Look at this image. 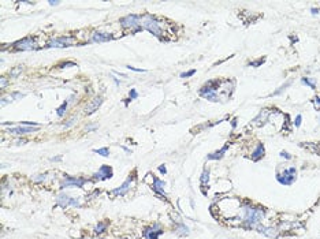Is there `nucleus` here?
<instances>
[{
	"mask_svg": "<svg viewBox=\"0 0 320 239\" xmlns=\"http://www.w3.org/2000/svg\"><path fill=\"white\" fill-rule=\"evenodd\" d=\"M92 40L95 41V43H106V41L112 40V34H110V33H103V32H95Z\"/></svg>",
	"mask_w": 320,
	"mask_h": 239,
	"instance_id": "14",
	"label": "nucleus"
},
{
	"mask_svg": "<svg viewBox=\"0 0 320 239\" xmlns=\"http://www.w3.org/2000/svg\"><path fill=\"white\" fill-rule=\"evenodd\" d=\"M75 120H77V119H75V118H73V119L70 120V122L64 123V127H71V126H73V125H74V123H75Z\"/></svg>",
	"mask_w": 320,
	"mask_h": 239,
	"instance_id": "32",
	"label": "nucleus"
},
{
	"mask_svg": "<svg viewBox=\"0 0 320 239\" xmlns=\"http://www.w3.org/2000/svg\"><path fill=\"white\" fill-rule=\"evenodd\" d=\"M38 127H33V126H21V127H14L10 128L11 134H15V135H22V134H29L33 133V131H37Z\"/></svg>",
	"mask_w": 320,
	"mask_h": 239,
	"instance_id": "11",
	"label": "nucleus"
},
{
	"mask_svg": "<svg viewBox=\"0 0 320 239\" xmlns=\"http://www.w3.org/2000/svg\"><path fill=\"white\" fill-rule=\"evenodd\" d=\"M261 62H264V58H261L260 60H257V62H252V63L249 64V66H253V67L256 66V67H257V66H260V63H261Z\"/></svg>",
	"mask_w": 320,
	"mask_h": 239,
	"instance_id": "33",
	"label": "nucleus"
},
{
	"mask_svg": "<svg viewBox=\"0 0 320 239\" xmlns=\"http://www.w3.org/2000/svg\"><path fill=\"white\" fill-rule=\"evenodd\" d=\"M161 232L163 231H161L160 226H153V227H149V228H145L144 235H145V239H157Z\"/></svg>",
	"mask_w": 320,
	"mask_h": 239,
	"instance_id": "12",
	"label": "nucleus"
},
{
	"mask_svg": "<svg viewBox=\"0 0 320 239\" xmlns=\"http://www.w3.org/2000/svg\"><path fill=\"white\" fill-rule=\"evenodd\" d=\"M44 179H48V176H47V175L37 176V178H36V181H37V182H41V181H44Z\"/></svg>",
	"mask_w": 320,
	"mask_h": 239,
	"instance_id": "35",
	"label": "nucleus"
},
{
	"mask_svg": "<svg viewBox=\"0 0 320 239\" xmlns=\"http://www.w3.org/2000/svg\"><path fill=\"white\" fill-rule=\"evenodd\" d=\"M129 96H130V98H131V100H134V98H137L138 93H137V90H135V89H130Z\"/></svg>",
	"mask_w": 320,
	"mask_h": 239,
	"instance_id": "30",
	"label": "nucleus"
},
{
	"mask_svg": "<svg viewBox=\"0 0 320 239\" xmlns=\"http://www.w3.org/2000/svg\"><path fill=\"white\" fill-rule=\"evenodd\" d=\"M14 48L16 51H33V49H37V43L33 38L27 37V38H23V40L18 41V43H15L14 44Z\"/></svg>",
	"mask_w": 320,
	"mask_h": 239,
	"instance_id": "5",
	"label": "nucleus"
},
{
	"mask_svg": "<svg viewBox=\"0 0 320 239\" xmlns=\"http://www.w3.org/2000/svg\"><path fill=\"white\" fill-rule=\"evenodd\" d=\"M264 216V212L259 208L254 206H243L242 208V220L243 224L248 227H257L260 223V220Z\"/></svg>",
	"mask_w": 320,
	"mask_h": 239,
	"instance_id": "1",
	"label": "nucleus"
},
{
	"mask_svg": "<svg viewBox=\"0 0 320 239\" xmlns=\"http://www.w3.org/2000/svg\"><path fill=\"white\" fill-rule=\"evenodd\" d=\"M106 226H107L106 223H99L97 226H96V228H95V232H96V234H100V232H103L104 230H106Z\"/></svg>",
	"mask_w": 320,
	"mask_h": 239,
	"instance_id": "26",
	"label": "nucleus"
},
{
	"mask_svg": "<svg viewBox=\"0 0 320 239\" xmlns=\"http://www.w3.org/2000/svg\"><path fill=\"white\" fill-rule=\"evenodd\" d=\"M280 156H282V157H285V159H290V157H291L290 154H289V153H286V152H280Z\"/></svg>",
	"mask_w": 320,
	"mask_h": 239,
	"instance_id": "38",
	"label": "nucleus"
},
{
	"mask_svg": "<svg viewBox=\"0 0 320 239\" xmlns=\"http://www.w3.org/2000/svg\"><path fill=\"white\" fill-rule=\"evenodd\" d=\"M58 205L60 208H67V206H80V199L70 198L66 194H59L58 199H56Z\"/></svg>",
	"mask_w": 320,
	"mask_h": 239,
	"instance_id": "7",
	"label": "nucleus"
},
{
	"mask_svg": "<svg viewBox=\"0 0 320 239\" xmlns=\"http://www.w3.org/2000/svg\"><path fill=\"white\" fill-rule=\"evenodd\" d=\"M164 185H166V182H163V181H160V179L155 178V181H153V189L156 190V193H159L160 195L166 197V193H164V190H163Z\"/></svg>",
	"mask_w": 320,
	"mask_h": 239,
	"instance_id": "18",
	"label": "nucleus"
},
{
	"mask_svg": "<svg viewBox=\"0 0 320 239\" xmlns=\"http://www.w3.org/2000/svg\"><path fill=\"white\" fill-rule=\"evenodd\" d=\"M140 26L145 27L148 32H151L153 36L160 37L161 36V27L159 25V21L153 18L152 15H141L140 16Z\"/></svg>",
	"mask_w": 320,
	"mask_h": 239,
	"instance_id": "2",
	"label": "nucleus"
},
{
	"mask_svg": "<svg viewBox=\"0 0 320 239\" xmlns=\"http://www.w3.org/2000/svg\"><path fill=\"white\" fill-rule=\"evenodd\" d=\"M296 179H297V175H296V168L294 167L286 170L283 174H276V181H278L280 185H285V186L291 185Z\"/></svg>",
	"mask_w": 320,
	"mask_h": 239,
	"instance_id": "3",
	"label": "nucleus"
},
{
	"mask_svg": "<svg viewBox=\"0 0 320 239\" xmlns=\"http://www.w3.org/2000/svg\"><path fill=\"white\" fill-rule=\"evenodd\" d=\"M96 153L97 154H100V156H104V157H108L110 156V152H108V149L107 148H101V149H96Z\"/></svg>",
	"mask_w": 320,
	"mask_h": 239,
	"instance_id": "24",
	"label": "nucleus"
},
{
	"mask_svg": "<svg viewBox=\"0 0 320 239\" xmlns=\"http://www.w3.org/2000/svg\"><path fill=\"white\" fill-rule=\"evenodd\" d=\"M302 83H305V85L311 86L312 89H316V82L313 79H309V78H302Z\"/></svg>",
	"mask_w": 320,
	"mask_h": 239,
	"instance_id": "23",
	"label": "nucleus"
},
{
	"mask_svg": "<svg viewBox=\"0 0 320 239\" xmlns=\"http://www.w3.org/2000/svg\"><path fill=\"white\" fill-rule=\"evenodd\" d=\"M264 154H265L264 145H263V143H257V148L254 149V153L252 154V159H253L254 161H259V160L261 159Z\"/></svg>",
	"mask_w": 320,
	"mask_h": 239,
	"instance_id": "17",
	"label": "nucleus"
},
{
	"mask_svg": "<svg viewBox=\"0 0 320 239\" xmlns=\"http://www.w3.org/2000/svg\"><path fill=\"white\" fill-rule=\"evenodd\" d=\"M48 3H49L51 5H58L59 3H60V2H48Z\"/></svg>",
	"mask_w": 320,
	"mask_h": 239,
	"instance_id": "41",
	"label": "nucleus"
},
{
	"mask_svg": "<svg viewBox=\"0 0 320 239\" xmlns=\"http://www.w3.org/2000/svg\"><path fill=\"white\" fill-rule=\"evenodd\" d=\"M112 175H114V171H112V167H110V165H101L100 170L97 171V172L93 175V178L97 179V181H106V179H110L112 178Z\"/></svg>",
	"mask_w": 320,
	"mask_h": 239,
	"instance_id": "8",
	"label": "nucleus"
},
{
	"mask_svg": "<svg viewBox=\"0 0 320 239\" xmlns=\"http://www.w3.org/2000/svg\"><path fill=\"white\" fill-rule=\"evenodd\" d=\"M268 114H270V112H268L267 109H263V111L259 114V116H257L256 119L253 120V125L257 126V127H263V126L265 125V122H267Z\"/></svg>",
	"mask_w": 320,
	"mask_h": 239,
	"instance_id": "15",
	"label": "nucleus"
},
{
	"mask_svg": "<svg viewBox=\"0 0 320 239\" xmlns=\"http://www.w3.org/2000/svg\"><path fill=\"white\" fill-rule=\"evenodd\" d=\"M208 181H209V172H208V171H204V172L201 174V176H200V182L203 185H207V183H208Z\"/></svg>",
	"mask_w": 320,
	"mask_h": 239,
	"instance_id": "22",
	"label": "nucleus"
},
{
	"mask_svg": "<svg viewBox=\"0 0 320 239\" xmlns=\"http://www.w3.org/2000/svg\"><path fill=\"white\" fill-rule=\"evenodd\" d=\"M52 160H53V161H60V160H62V157H60V156H58V157H53Z\"/></svg>",
	"mask_w": 320,
	"mask_h": 239,
	"instance_id": "42",
	"label": "nucleus"
},
{
	"mask_svg": "<svg viewBox=\"0 0 320 239\" xmlns=\"http://www.w3.org/2000/svg\"><path fill=\"white\" fill-rule=\"evenodd\" d=\"M97 125H92V126H86V131H90V128H96Z\"/></svg>",
	"mask_w": 320,
	"mask_h": 239,
	"instance_id": "39",
	"label": "nucleus"
},
{
	"mask_svg": "<svg viewBox=\"0 0 320 239\" xmlns=\"http://www.w3.org/2000/svg\"><path fill=\"white\" fill-rule=\"evenodd\" d=\"M177 232H178V235H181V237H185V235L189 234V228L185 226V224L179 223V228L177 230Z\"/></svg>",
	"mask_w": 320,
	"mask_h": 239,
	"instance_id": "20",
	"label": "nucleus"
},
{
	"mask_svg": "<svg viewBox=\"0 0 320 239\" xmlns=\"http://www.w3.org/2000/svg\"><path fill=\"white\" fill-rule=\"evenodd\" d=\"M301 122H302V116H301V115H297L296 120H294V125H296V127H300V126H301Z\"/></svg>",
	"mask_w": 320,
	"mask_h": 239,
	"instance_id": "29",
	"label": "nucleus"
},
{
	"mask_svg": "<svg viewBox=\"0 0 320 239\" xmlns=\"http://www.w3.org/2000/svg\"><path fill=\"white\" fill-rule=\"evenodd\" d=\"M127 69H129V70H133V71H135V72H145V70L137 69V67H133V66H127Z\"/></svg>",
	"mask_w": 320,
	"mask_h": 239,
	"instance_id": "31",
	"label": "nucleus"
},
{
	"mask_svg": "<svg viewBox=\"0 0 320 239\" xmlns=\"http://www.w3.org/2000/svg\"><path fill=\"white\" fill-rule=\"evenodd\" d=\"M13 97H15V98H21V97H25L22 93H18V92H15V93H13Z\"/></svg>",
	"mask_w": 320,
	"mask_h": 239,
	"instance_id": "36",
	"label": "nucleus"
},
{
	"mask_svg": "<svg viewBox=\"0 0 320 239\" xmlns=\"http://www.w3.org/2000/svg\"><path fill=\"white\" fill-rule=\"evenodd\" d=\"M193 74H196V70H190V71H186V72H182V74L179 75L181 78H189V77H192Z\"/></svg>",
	"mask_w": 320,
	"mask_h": 239,
	"instance_id": "27",
	"label": "nucleus"
},
{
	"mask_svg": "<svg viewBox=\"0 0 320 239\" xmlns=\"http://www.w3.org/2000/svg\"><path fill=\"white\" fill-rule=\"evenodd\" d=\"M85 179H74V178H66L63 182L60 183V189H66V187H82L85 183Z\"/></svg>",
	"mask_w": 320,
	"mask_h": 239,
	"instance_id": "9",
	"label": "nucleus"
},
{
	"mask_svg": "<svg viewBox=\"0 0 320 239\" xmlns=\"http://www.w3.org/2000/svg\"><path fill=\"white\" fill-rule=\"evenodd\" d=\"M159 171H160L161 174H166V172H167V171H166V165H164V164H161L160 167H159Z\"/></svg>",
	"mask_w": 320,
	"mask_h": 239,
	"instance_id": "37",
	"label": "nucleus"
},
{
	"mask_svg": "<svg viewBox=\"0 0 320 239\" xmlns=\"http://www.w3.org/2000/svg\"><path fill=\"white\" fill-rule=\"evenodd\" d=\"M311 12L313 14V15H316V14L319 12V8H312V10H311Z\"/></svg>",
	"mask_w": 320,
	"mask_h": 239,
	"instance_id": "40",
	"label": "nucleus"
},
{
	"mask_svg": "<svg viewBox=\"0 0 320 239\" xmlns=\"http://www.w3.org/2000/svg\"><path fill=\"white\" fill-rule=\"evenodd\" d=\"M101 103H103V98H101L100 96L95 97V98H93V100L86 105V109H85V112H86L88 115H89V114H93V112H96L99 108H100Z\"/></svg>",
	"mask_w": 320,
	"mask_h": 239,
	"instance_id": "10",
	"label": "nucleus"
},
{
	"mask_svg": "<svg viewBox=\"0 0 320 239\" xmlns=\"http://www.w3.org/2000/svg\"><path fill=\"white\" fill-rule=\"evenodd\" d=\"M22 71H23V67H15V69H13V70H11V72H10V74H11V77H14V78H15V77H18V75L21 74Z\"/></svg>",
	"mask_w": 320,
	"mask_h": 239,
	"instance_id": "25",
	"label": "nucleus"
},
{
	"mask_svg": "<svg viewBox=\"0 0 320 239\" xmlns=\"http://www.w3.org/2000/svg\"><path fill=\"white\" fill-rule=\"evenodd\" d=\"M67 104H69V100H66V101H63V104H62L60 107H59V109L56 111V114H58V116H63V114L66 112V109H67Z\"/></svg>",
	"mask_w": 320,
	"mask_h": 239,
	"instance_id": "21",
	"label": "nucleus"
},
{
	"mask_svg": "<svg viewBox=\"0 0 320 239\" xmlns=\"http://www.w3.org/2000/svg\"><path fill=\"white\" fill-rule=\"evenodd\" d=\"M122 26L126 27V29H129V27H133V29H135L138 32V30H141V26H140V15H133V14H130V15L124 16L123 19L120 21Z\"/></svg>",
	"mask_w": 320,
	"mask_h": 239,
	"instance_id": "4",
	"label": "nucleus"
},
{
	"mask_svg": "<svg viewBox=\"0 0 320 239\" xmlns=\"http://www.w3.org/2000/svg\"><path fill=\"white\" fill-rule=\"evenodd\" d=\"M131 182H133V176H130L129 179H127L126 182H124L122 186H119L118 189H115V190H112V195H123V194H126L127 191H129V189L131 187Z\"/></svg>",
	"mask_w": 320,
	"mask_h": 239,
	"instance_id": "13",
	"label": "nucleus"
},
{
	"mask_svg": "<svg viewBox=\"0 0 320 239\" xmlns=\"http://www.w3.org/2000/svg\"><path fill=\"white\" fill-rule=\"evenodd\" d=\"M228 149V145L226 143L225 146H223L220 150H218L216 153H212V154H208V159H211V160H220L223 156H225V153H226V150Z\"/></svg>",
	"mask_w": 320,
	"mask_h": 239,
	"instance_id": "19",
	"label": "nucleus"
},
{
	"mask_svg": "<svg viewBox=\"0 0 320 239\" xmlns=\"http://www.w3.org/2000/svg\"><path fill=\"white\" fill-rule=\"evenodd\" d=\"M73 44H74V40L71 37H59V38H55V40H51L47 44V47L48 48H66L69 45H73Z\"/></svg>",
	"mask_w": 320,
	"mask_h": 239,
	"instance_id": "6",
	"label": "nucleus"
},
{
	"mask_svg": "<svg viewBox=\"0 0 320 239\" xmlns=\"http://www.w3.org/2000/svg\"><path fill=\"white\" fill-rule=\"evenodd\" d=\"M313 105H315L316 111H319V109H320V97H319V96H316V97L313 98Z\"/></svg>",
	"mask_w": 320,
	"mask_h": 239,
	"instance_id": "28",
	"label": "nucleus"
},
{
	"mask_svg": "<svg viewBox=\"0 0 320 239\" xmlns=\"http://www.w3.org/2000/svg\"><path fill=\"white\" fill-rule=\"evenodd\" d=\"M257 231L259 232H261V234H264V235H267V237H270V238H276L278 237V230L276 228H272V227H268V228H265V227H261V226H257Z\"/></svg>",
	"mask_w": 320,
	"mask_h": 239,
	"instance_id": "16",
	"label": "nucleus"
},
{
	"mask_svg": "<svg viewBox=\"0 0 320 239\" xmlns=\"http://www.w3.org/2000/svg\"><path fill=\"white\" fill-rule=\"evenodd\" d=\"M0 86H2V88H5V86H7V79H5V78L2 77V79H0Z\"/></svg>",
	"mask_w": 320,
	"mask_h": 239,
	"instance_id": "34",
	"label": "nucleus"
}]
</instances>
